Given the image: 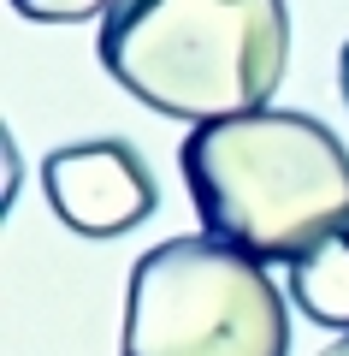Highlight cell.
Returning <instances> with one entry per match:
<instances>
[{"label": "cell", "mask_w": 349, "mask_h": 356, "mask_svg": "<svg viewBox=\"0 0 349 356\" xmlns=\"http://www.w3.org/2000/svg\"><path fill=\"white\" fill-rule=\"evenodd\" d=\"M119 356H290V315L261 255L166 238L130 267Z\"/></svg>", "instance_id": "cell-3"}, {"label": "cell", "mask_w": 349, "mask_h": 356, "mask_svg": "<svg viewBox=\"0 0 349 356\" xmlns=\"http://www.w3.org/2000/svg\"><path fill=\"white\" fill-rule=\"evenodd\" d=\"M337 83H343V107H349V42H343V54H337Z\"/></svg>", "instance_id": "cell-7"}, {"label": "cell", "mask_w": 349, "mask_h": 356, "mask_svg": "<svg viewBox=\"0 0 349 356\" xmlns=\"http://www.w3.org/2000/svg\"><path fill=\"white\" fill-rule=\"evenodd\" d=\"M290 297L296 309H308V321L349 332V232L325 238L320 250H308L290 267Z\"/></svg>", "instance_id": "cell-5"}, {"label": "cell", "mask_w": 349, "mask_h": 356, "mask_svg": "<svg viewBox=\"0 0 349 356\" xmlns=\"http://www.w3.org/2000/svg\"><path fill=\"white\" fill-rule=\"evenodd\" d=\"M320 356H349V332H343V339H337V344H325Z\"/></svg>", "instance_id": "cell-8"}, {"label": "cell", "mask_w": 349, "mask_h": 356, "mask_svg": "<svg viewBox=\"0 0 349 356\" xmlns=\"http://www.w3.org/2000/svg\"><path fill=\"white\" fill-rule=\"evenodd\" d=\"M184 184L207 238L296 267L349 232V149L314 113L261 107L184 137Z\"/></svg>", "instance_id": "cell-1"}, {"label": "cell", "mask_w": 349, "mask_h": 356, "mask_svg": "<svg viewBox=\"0 0 349 356\" xmlns=\"http://www.w3.org/2000/svg\"><path fill=\"white\" fill-rule=\"evenodd\" d=\"M24 18H36V24H77V18H95L107 13L112 0H12Z\"/></svg>", "instance_id": "cell-6"}, {"label": "cell", "mask_w": 349, "mask_h": 356, "mask_svg": "<svg viewBox=\"0 0 349 356\" xmlns=\"http://www.w3.org/2000/svg\"><path fill=\"white\" fill-rule=\"evenodd\" d=\"M95 54L154 113L213 125L261 113L290 65L284 0H112Z\"/></svg>", "instance_id": "cell-2"}, {"label": "cell", "mask_w": 349, "mask_h": 356, "mask_svg": "<svg viewBox=\"0 0 349 356\" xmlns=\"http://www.w3.org/2000/svg\"><path fill=\"white\" fill-rule=\"evenodd\" d=\"M42 191L53 214L83 238H119L142 226L160 202L154 172L125 137H83L42 161Z\"/></svg>", "instance_id": "cell-4"}]
</instances>
